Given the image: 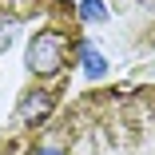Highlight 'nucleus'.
I'll return each mask as SVG.
<instances>
[{"instance_id": "obj_5", "label": "nucleus", "mask_w": 155, "mask_h": 155, "mask_svg": "<svg viewBox=\"0 0 155 155\" xmlns=\"http://www.w3.org/2000/svg\"><path fill=\"white\" fill-rule=\"evenodd\" d=\"M139 4H147V8H155V0H139Z\"/></svg>"}, {"instance_id": "obj_4", "label": "nucleus", "mask_w": 155, "mask_h": 155, "mask_svg": "<svg viewBox=\"0 0 155 155\" xmlns=\"http://www.w3.org/2000/svg\"><path fill=\"white\" fill-rule=\"evenodd\" d=\"M84 64H87V76H100V72L107 68V64H104V56H96V52H91V48L84 52Z\"/></svg>"}, {"instance_id": "obj_1", "label": "nucleus", "mask_w": 155, "mask_h": 155, "mask_svg": "<svg viewBox=\"0 0 155 155\" xmlns=\"http://www.w3.org/2000/svg\"><path fill=\"white\" fill-rule=\"evenodd\" d=\"M87 48L76 0H0V155H28L64 111Z\"/></svg>"}, {"instance_id": "obj_3", "label": "nucleus", "mask_w": 155, "mask_h": 155, "mask_svg": "<svg viewBox=\"0 0 155 155\" xmlns=\"http://www.w3.org/2000/svg\"><path fill=\"white\" fill-rule=\"evenodd\" d=\"M80 16H84V24L87 20H104L107 12H104V0H84L80 4Z\"/></svg>"}, {"instance_id": "obj_2", "label": "nucleus", "mask_w": 155, "mask_h": 155, "mask_svg": "<svg viewBox=\"0 0 155 155\" xmlns=\"http://www.w3.org/2000/svg\"><path fill=\"white\" fill-rule=\"evenodd\" d=\"M28 155H155V84L84 91L64 104Z\"/></svg>"}]
</instances>
